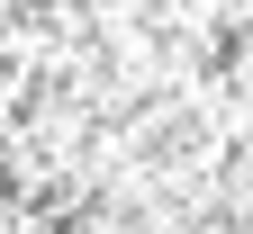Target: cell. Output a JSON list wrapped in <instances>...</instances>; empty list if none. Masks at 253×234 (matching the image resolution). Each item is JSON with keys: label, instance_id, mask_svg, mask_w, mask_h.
Instances as JSON below:
<instances>
[{"label": "cell", "instance_id": "1", "mask_svg": "<svg viewBox=\"0 0 253 234\" xmlns=\"http://www.w3.org/2000/svg\"><path fill=\"white\" fill-rule=\"evenodd\" d=\"M0 234H253V0H0Z\"/></svg>", "mask_w": 253, "mask_h": 234}]
</instances>
